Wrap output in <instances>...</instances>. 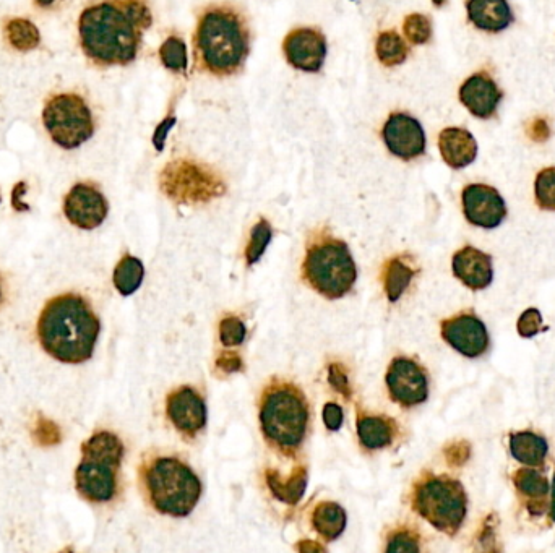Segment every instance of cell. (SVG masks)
Listing matches in <instances>:
<instances>
[{
  "instance_id": "cell-1",
  "label": "cell",
  "mask_w": 555,
  "mask_h": 553,
  "mask_svg": "<svg viewBox=\"0 0 555 553\" xmlns=\"http://www.w3.org/2000/svg\"><path fill=\"white\" fill-rule=\"evenodd\" d=\"M151 23L147 0H103L90 5L78 18L83 54L99 67L132 64Z\"/></svg>"
},
{
  "instance_id": "cell-2",
  "label": "cell",
  "mask_w": 555,
  "mask_h": 553,
  "mask_svg": "<svg viewBox=\"0 0 555 553\" xmlns=\"http://www.w3.org/2000/svg\"><path fill=\"white\" fill-rule=\"evenodd\" d=\"M101 323L78 294L52 297L39 313L36 323L39 344L49 356L64 364H83L95 352Z\"/></svg>"
},
{
  "instance_id": "cell-3",
  "label": "cell",
  "mask_w": 555,
  "mask_h": 553,
  "mask_svg": "<svg viewBox=\"0 0 555 553\" xmlns=\"http://www.w3.org/2000/svg\"><path fill=\"white\" fill-rule=\"evenodd\" d=\"M250 54L246 18L231 5H211L198 17L194 56L198 70L215 77L241 72Z\"/></svg>"
},
{
  "instance_id": "cell-4",
  "label": "cell",
  "mask_w": 555,
  "mask_h": 553,
  "mask_svg": "<svg viewBox=\"0 0 555 553\" xmlns=\"http://www.w3.org/2000/svg\"><path fill=\"white\" fill-rule=\"evenodd\" d=\"M259 419L268 445L281 455L293 456L309 429V403L304 391L288 380L272 378L260 396Z\"/></svg>"
},
{
  "instance_id": "cell-5",
  "label": "cell",
  "mask_w": 555,
  "mask_h": 553,
  "mask_svg": "<svg viewBox=\"0 0 555 553\" xmlns=\"http://www.w3.org/2000/svg\"><path fill=\"white\" fill-rule=\"evenodd\" d=\"M140 484L158 513L185 518L202 497V482L189 464L177 456L153 455L140 466Z\"/></svg>"
},
{
  "instance_id": "cell-6",
  "label": "cell",
  "mask_w": 555,
  "mask_h": 553,
  "mask_svg": "<svg viewBox=\"0 0 555 553\" xmlns=\"http://www.w3.org/2000/svg\"><path fill=\"white\" fill-rule=\"evenodd\" d=\"M302 278L320 296L341 299L354 288L358 268L345 242L328 232H317L307 244Z\"/></svg>"
},
{
  "instance_id": "cell-7",
  "label": "cell",
  "mask_w": 555,
  "mask_h": 553,
  "mask_svg": "<svg viewBox=\"0 0 555 553\" xmlns=\"http://www.w3.org/2000/svg\"><path fill=\"white\" fill-rule=\"evenodd\" d=\"M125 448L116 433L101 430L82 445V461L75 471V489L91 503H108L119 489V469Z\"/></svg>"
},
{
  "instance_id": "cell-8",
  "label": "cell",
  "mask_w": 555,
  "mask_h": 553,
  "mask_svg": "<svg viewBox=\"0 0 555 553\" xmlns=\"http://www.w3.org/2000/svg\"><path fill=\"white\" fill-rule=\"evenodd\" d=\"M411 505L432 528L447 536H457L468 515L465 487L447 476L424 474L414 484Z\"/></svg>"
},
{
  "instance_id": "cell-9",
  "label": "cell",
  "mask_w": 555,
  "mask_h": 553,
  "mask_svg": "<svg viewBox=\"0 0 555 553\" xmlns=\"http://www.w3.org/2000/svg\"><path fill=\"white\" fill-rule=\"evenodd\" d=\"M43 124L52 142L64 150L80 148L95 133L93 112L75 93L52 96L43 109Z\"/></svg>"
},
{
  "instance_id": "cell-10",
  "label": "cell",
  "mask_w": 555,
  "mask_h": 553,
  "mask_svg": "<svg viewBox=\"0 0 555 553\" xmlns=\"http://www.w3.org/2000/svg\"><path fill=\"white\" fill-rule=\"evenodd\" d=\"M161 190L179 203H207L223 195V179L192 159H176L161 172Z\"/></svg>"
},
{
  "instance_id": "cell-11",
  "label": "cell",
  "mask_w": 555,
  "mask_h": 553,
  "mask_svg": "<svg viewBox=\"0 0 555 553\" xmlns=\"http://www.w3.org/2000/svg\"><path fill=\"white\" fill-rule=\"evenodd\" d=\"M385 382L393 403L400 404L403 408H414L426 403L429 398V380H427L426 370L409 357L393 359L388 367Z\"/></svg>"
},
{
  "instance_id": "cell-12",
  "label": "cell",
  "mask_w": 555,
  "mask_h": 553,
  "mask_svg": "<svg viewBox=\"0 0 555 553\" xmlns=\"http://www.w3.org/2000/svg\"><path fill=\"white\" fill-rule=\"evenodd\" d=\"M108 213V200L96 185L80 182L65 195L64 215L75 228L93 231L104 223Z\"/></svg>"
},
{
  "instance_id": "cell-13",
  "label": "cell",
  "mask_w": 555,
  "mask_h": 553,
  "mask_svg": "<svg viewBox=\"0 0 555 553\" xmlns=\"http://www.w3.org/2000/svg\"><path fill=\"white\" fill-rule=\"evenodd\" d=\"M382 138L388 151L403 161L419 158L426 153V132L416 117L395 112L383 125Z\"/></svg>"
},
{
  "instance_id": "cell-14",
  "label": "cell",
  "mask_w": 555,
  "mask_h": 553,
  "mask_svg": "<svg viewBox=\"0 0 555 553\" xmlns=\"http://www.w3.org/2000/svg\"><path fill=\"white\" fill-rule=\"evenodd\" d=\"M461 203H463V213H465L468 223L478 226V228H499L507 218L505 200L499 190H495L491 185H466L461 193Z\"/></svg>"
},
{
  "instance_id": "cell-15",
  "label": "cell",
  "mask_w": 555,
  "mask_h": 553,
  "mask_svg": "<svg viewBox=\"0 0 555 553\" xmlns=\"http://www.w3.org/2000/svg\"><path fill=\"white\" fill-rule=\"evenodd\" d=\"M440 330L442 338L468 359L484 356L491 346L486 325L474 313H460L457 317L447 318Z\"/></svg>"
},
{
  "instance_id": "cell-16",
  "label": "cell",
  "mask_w": 555,
  "mask_h": 553,
  "mask_svg": "<svg viewBox=\"0 0 555 553\" xmlns=\"http://www.w3.org/2000/svg\"><path fill=\"white\" fill-rule=\"evenodd\" d=\"M166 416L184 438H195L207 424V406L192 386H181L166 399Z\"/></svg>"
},
{
  "instance_id": "cell-17",
  "label": "cell",
  "mask_w": 555,
  "mask_h": 553,
  "mask_svg": "<svg viewBox=\"0 0 555 553\" xmlns=\"http://www.w3.org/2000/svg\"><path fill=\"white\" fill-rule=\"evenodd\" d=\"M283 52L294 69L319 72L327 59V39L317 28H296L284 38Z\"/></svg>"
},
{
  "instance_id": "cell-18",
  "label": "cell",
  "mask_w": 555,
  "mask_h": 553,
  "mask_svg": "<svg viewBox=\"0 0 555 553\" xmlns=\"http://www.w3.org/2000/svg\"><path fill=\"white\" fill-rule=\"evenodd\" d=\"M460 101L474 117L487 121L495 116L504 93L486 72L474 73L460 86Z\"/></svg>"
},
{
  "instance_id": "cell-19",
  "label": "cell",
  "mask_w": 555,
  "mask_h": 553,
  "mask_svg": "<svg viewBox=\"0 0 555 553\" xmlns=\"http://www.w3.org/2000/svg\"><path fill=\"white\" fill-rule=\"evenodd\" d=\"M453 275L471 291L489 288L494 279L491 255L474 247H465L453 255Z\"/></svg>"
},
{
  "instance_id": "cell-20",
  "label": "cell",
  "mask_w": 555,
  "mask_h": 553,
  "mask_svg": "<svg viewBox=\"0 0 555 553\" xmlns=\"http://www.w3.org/2000/svg\"><path fill=\"white\" fill-rule=\"evenodd\" d=\"M439 150L448 168L460 171L478 158V143L473 133L461 127H447L439 135Z\"/></svg>"
},
{
  "instance_id": "cell-21",
  "label": "cell",
  "mask_w": 555,
  "mask_h": 553,
  "mask_svg": "<svg viewBox=\"0 0 555 553\" xmlns=\"http://www.w3.org/2000/svg\"><path fill=\"white\" fill-rule=\"evenodd\" d=\"M466 12L471 25L486 33L505 31L515 20L507 0H468Z\"/></svg>"
},
{
  "instance_id": "cell-22",
  "label": "cell",
  "mask_w": 555,
  "mask_h": 553,
  "mask_svg": "<svg viewBox=\"0 0 555 553\" xmlns=\"http://www.w3.org/2000/svg\"><path fill=\"white\" fill-rule=\"evenodd\" d=\"M358 438L362 448L369 451L383 450L392 445L398 433V425L387 416H372V414H358Z\"/></svg>"
},
{
  "instance_id": "cell-23",
  "label": "cell",
  "mask_w": 555,
  "mask_h": 553,
  "mask_svg": "<svg viewBox=\"0 0 555 553\" xmlns=\"http://www.w3.org/2000/svg\"><path fill=\"white\" fill-rule=\"evenodd\" d=\"M267 485L273 497L280 500L284 505H297L304 497L307 487V471L302 466H297L293 474L288 477L281 476L276 469H268L265 472Z\"/></svg>"
},
{
  "instance_id": "cell-24",
  "label": "cell",
  "mask_w": 555,
  "mask_h": 553,
  "mask_svg": "<svg viewBox=\"0 0 555 553\" xmlns=\"http://www.w3.org/2000/svg\"><path fill=\"white\" fill-rule=\"evenodd\" d=\"M414 275L416 268L409 263L408 258L392 257L387 260L382 268V281L388 301H398L409 288Z\"/></svg>"
},
{
  "instance_id": "cell-25",
  "label": "cell",
  "mask_w": 555,
  "mask_h": 553,
  "mask_svg": "<svg viewBox=\"0 0 555 553\" xmlns=\"http://www.w3.org/2000/svg\"><path fill=\"white\" fill-rule=\"evenodd\" d=\"M547 445L546 438L534 432L513 433L510 437V453L518 463L525 466H541L546 461Z\"/></svg>"
},
{
  "instance_id": "cell-26",
  "label": "cell",
  "mask_w": 555,
  "mask_h": 553,
  "mask_svg": "<svg viewBox=\"0 0 555 553\" xmlns=\"http://www.w3.org/2000/svg\"><path fill=\"white\" fill-rule=\"evenodd\" d=\"M312 526L325 541H335L345 532L346 511L335 502H322L312 513Z\"/></svg>"
},
{
  "instance_id": "cell-27",
  "label": "cell",
  "mask_w": 555,
  "mask_h": 553,
  "mask_svg": "<svg viewBox=\"0 0 555 553\" xmlns=\"http://www.w3.org/2000/svg\"><path fill=\"white\" fill-rule=\"evenodd\" d=\"M143 276H145L143 263L132 255H124L121 262L117 263L114 268L112 281H114L117 291L127 297L132 296L142 286Z\"/></svg>"
},
{
  "instance_id": "cell-28",
  "label": "cell",
  "mask_w": 555,
  "mask_h": 553,
  "mask_svg": "<svg viewBox=\"0 0 555 553\" xmlns=\"http://www.w3.org/2000/svg\"><path fill=\"white\" fill-rule=\"evenodd\" d=\"M5 38L13 49L20 52L35 51L41 43V33L35 23L26 18H12L5 25Z\"/></svg>"
},
{
  "instance_id": "cell-29",
  "label": "cell",
  "mask_w": 555,
  "mask_h": 553,
  "mask_svg": "<svg viewBox=\"0 0 555 553\" xmlns=\"http://www.w3.org/2000/svg\"><path fill=\"white\" fill-rule=\"evenodd\" d=\"M375 52H377V59L385 67H396L408 59L409 48L405 39L401 38L396 31L390 30L380 33L375 44Z\"/></svg>"
},
{
  "instance_id": "cell-30",
  "label": "cell",
  "mask_w": 555,
  "mask_h": 553,
  "mask_svg": "<svg viewBox=\"0 0 555 553\" xmlns=\"http://www.w3.org/2000/svg\"><path fill=\"white\" fill-rule=\"evenodd\" d=\"M160 59L166 69L182 73L187 70V46L179 36H169L160 48Z\"/></svg>"
},
{
  "instance_id": "cell-31",
  "label": "cell",
  "mask_w": 555,
  "mask_h": 553,
  "mask_svg": "<svg viewBox=\"0 0 555 553\" xmlns=\"http://www.w3.org/2000/svg\"><path fill=\"white\" fill-rule=\"evenodd\" d=\"M513 484L528 498H543L549 492V482L546 477L541 472L530 468L518 469L513 474Z\"/></svg>"
},
{
  "instance_id": "cell-32",
  "label": "cell",
  "mask_w": 555,
  "mask_h": 553,
  "mask_svg": "<svg viewBox=\"0 0 555 553\" xmlns=\"http://www.w3.org/2000/svg\"><path fill=\"white\" fill-rule=\"evenodd\" d=\"M272 226L267 219H260L250 232V241L247 244L246 260L247 265H254L262 258L263 253L267 250L268 244L272 241Z\"/></svg>"
},
{
  "instance_id": "cell-33",
  "label": "cell",
  "mask_w": 555,
  "mask_h": 553,
  "mask_svg": "<svg viewBox=\"0 0 555 553\" xmlns=\"http://www.w3.org/2000/svg\"><path fill=\"white\" fill-rule=\"evenodd\" d=\"M534 198L541 210L555 211V166L538 172L534 181Z\"/></svg>"
},
{
  "instance_id": "cell-34",
  "label": "cell",
  "mask_w": 555,
  "mask_h": 553,
  "mask_svg": "<svg viewBox=\"0 0 555 553\" xmlns=\"http://www.w3.org/2000/svg\"><path fill=\"white\" fill-rule=\"evenodd\" d=\"M406 39L414 46H421L431 41L432 23L426 15L422 13H411L405 18L403 23Z\"/></svg>"
},
{
  "instance_id": "cell-35",
  "label": "cell",
  "mask_w": 555,
  "mask_h": 553,
  "mask_svg": "<svg viewBox=\"0 0 555 553\" xmlns=\"http://www.w3.org/2000/svg\"><path fill=\"white\" fill-rule=\"evenodd\" d=\"M247 330L246 325L242 323L241 318L229 315L223 318L220 323V339L223 346L226 348H236L241 346L246 339Z\"/></svg>"
},
{
  "instance_id": "cell-36",
  "label": "cell",
  "mask_w": 555,
  "mask_h": 553,
  "mask_svg": "<svg viewBox=\"0 0 555 553\" xmlns=\"http://www.w3.org/2000/svg\"><path fill=\"white\" fill-rule=\"evenodd\" d=\"M31 435L39 446H46V448L59 445L62 442V432L59 425L43 416L38 417V421L31 429Z\"/></svg>"
},
{
  "instance_id": "cell-37",
  "label": "cell",
  "mask_w": 555,
  "mask_h": 553,
  "mask_svg": "<svg viewBox=\"0 0 555 553\" xmlns=\"http://www.w3.org/2000/svg\"><path fill=\"white\" fill-rule=\"evenodd\" d=\"M387 552H419V536L411 529H396L387 537Z\"/></svg>"
},
{
  "instance_id": "cell-38",
  "label": "cell",
  "mask_w": 555,
  "mask_h": 553,
  "mask_svg": "<svg viewBox=\"0 0 555 553\" xmlns=\"http://www.w3.org/2000/svg\"><path fill=\"white\" fill-rule=\"evenodd\" d=\"M517 330L521 338H534L544 330L543 315L538 309L525 310L518 318Z\"/></svg>"
},
{
  "instance_id": "cell-39",
  "label": "cell",
  "mask_w": 555,
  "mask_h": 553,
  "mask_svg": "<svg viewBox=\"0 0 555 553\" xmlns=\"http://www.w3.org/2000/svg\"><path fill=\"white\" fill-rule=\"evenodd\" d=\"M328 383H330V385L333 386V390H335L336 393H340L343 398H353V386L349 383L348 373H346L345 367L338 364V362H333V364L328 367Z\"/></svg>"
},
{
  "instance_id": "cell-40",
  "label": "cell",
  "mask_w": 555,
  "mask_h": 553,
  "mask_svg": "<svg viewBox=\"0 0 555 553\" xmlns=\"http://www.w3.org/2000/svg\"><path fill=\"white\" fill-rule=\"evenodd\" d=\"M444 455L450 466H463L471 456V445L465 440H458L445 448Z\"/></svg>"
},
{
  "instance_id": "cell-41",
  "label": "cell",
  "mask_w": 555,
  "mask_h": 553,
  "mask_svg": "<svg viewBox=\"0 0 555 553\" xmlns=\"http://www.w3.org/2000/svg\"><path fill=\"white\" fill-rule=\"evenodd\" d=\"M216 372H223L226 375L236 373L242 369L241 356L236 352H221L215 362Z\"/></svg>"
},
{
  "instance_id": "cell-42",
  "label": "cell",
  "mask_w": 555,
  "mask_h": 553,
  "mask_svg": "<svg viewBox=\"0 0 555 553\" xmlns=\"http://www.w3.org/2000/svg\"><path fill=\"white\" fill-rule=\"evenodd\" d=\"M343 409L335 403H328L325 404V408H323V422L327 425L328 430H336L341 429V425H343Z\"/></svg>"
},
{
  "instance_id": "cell-43",
  "label": "cell",
  "mask_w": 555,
  "mask_h": 553,
  "mask_svg": "<svg viewBox=\"0 0 555 553\" xmlns=\"http://www.w3.org/2000/svg\"><path fill=\"white\" fill-rule=\"evenodd\" d=\"M528 137H530L534 143L547 142L549 137H551V127L547 124L546 119H543V117L534 119L530 127H528Z\"/></svg>"
},
{
  "instance_id": "cell-44",
  "label": "cell",
  "mask_w": 555,
  "mask_h": 553,
  "mask_svg": "<svg viewBox=\"0 0 555 553\" xmlns=\"http://www.w3.org/2000/svg\"><path fill=\"white\" fill-rule=\"evenodd\" d=\"M176 122V116H174V114H169V116L156 127L155 133H153V145H155L156 150L163 151L164 143H166V138H168L169 135V130L173 129Z\"/></svg>"
},
{
  "instance_id": "cell-45",
  "label": "cell",
  "mask_w": 555,
  "mask_h": 553,
  "mask_svg": "<svg viewBox=\"0 0 555 553\" xmlns=\"http://www.w3.org/2000/svg\"><path fill=\"white\" fill-rule=\"evenodd\" d=\"M26 189H28V185L26 182H18L12 190V206L17 211H28L30 210V206L25 205L22 198L23 195L26 193Z\"/></svg>"
},
{
  "instance_id": "cell-46",
  "label": "cell",
  "mask_w": 555,
  "mask_h": 553,
  "mask_svg": "<svg viewBox=\"0 0 555 553\" xmlns=\"http://www.w3.org/2000/svg\"><path fill=\"white\" fill-rule=\"evenodd\" d=\"M551 516L555 523V474H554V485H552V505H551Z\"/></svg>"
},
{
  "instance_id": "cell-47",
  "label": "cell",
  "mask_w": 555,
  "mask_h": 553,
  "mask_svg": "<svg viewBox=\"0 0 555 553\" xmlns=\"http://www.w3.org/2000/svg\"><path fill=\"white\" fill-rule=\"evenodd\" d=\"M54 2H56V0H36V5L43 7V9H48Z\"/></svg>"
},
{
  "instance_id": "cell-48",
  "label": "cell",
  "mask_w": 555,
  "mask_h": 553,
  "mask_svg": "<svg viewBox=\"0 0 555 553\" xmlns=\"http://www.w3.org/2000/svg\"><path fill=\"white\" fill-rule=\"evenodd\" d=\"M434 2L435 7H442L445 4V0H432Z\"/></svg>"
},
{
  "instance_id": "cell-49",
  "label": "cell",
  "mask_w": 555,
  "mask_h": 553,
  "mask_svg": "<svg viewBox=\"0 0 555 553\" xmlns=\"http://www.w3.org/2000/svg\"><path fill=\"white\" fill-rule=\"evenodd\" d=\"M0 302H2V283H0Z\"/></svg>"
}]
</instances>
